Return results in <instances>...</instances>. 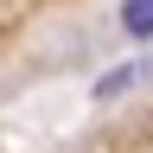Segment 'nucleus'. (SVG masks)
<instances>
[{"mask_svg":"<svg viewBox=\"0 0 153 153\" xmlns=\"http://www.w3.org/2000/svg\"><path fill=\"white\" fill-rule=\"evenodd\" d=\"M140 76H147V64H115L102 83H96V102H115V96H121V89H134Z\"/></svg>","mask_w":153,"mask_h":153,"instance_id":"nucleus-1","label":"nucleus"},{"mask_svg":"<svg viewBox=\"0 0 153 153\" xmlns=\"http://www.w3.org/2000/svg\"><path fill=\"white\" fill-rule=\"evenodd\" d=\"M121 26L128 38H153V0H121Z\"/></svg>","mask_w":153,"mask_h":153,"instance_id":"nucleus-2","label":"nucleus"}]
</instances>
